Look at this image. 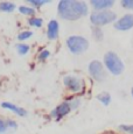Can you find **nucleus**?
I'll return each mask as SVG.
<instances>
[{
	"mask_svg": "<svg viewBox=\"0 0 133 134\" xmlns=\"http://www.w3.org/2000/svg\"><path fill=\"white\" fill-rule=\"evenodd\" d=\"M88 5L77 0H61L58 4V14L69 21H75L88 14Z\"/></svg>",
	"mask_w": 133,
	"mask_h": 134,
	"instance_id": "nucleus-1",
	"label": "nucleus"
},
{
	"mask_svg": "<svg viewBox=\"0 0 133 134\" xmlns=\"http://www.w3.org/2000/svg\"><path fill=\"white\" fill-rule=\"evenodd\" d=\"M104 64H105L106 69L114 76H119L123 74L125 69V65L120 57L113 51H107L104 55Z\"/></svg>",
	"mask_w": 133,
	"mask_h": 134,
	"instance_id": "nucleus-2",
	"label": "nucleus"
},
{
	"mask_svg": "<svg viewBox=\"0 0 133 134\" xmlns=\"http://www.w3.org/2000/svg\"><path fill=\"white\" fill-rule=\"evenodd\" d=\"M117 14L114 12L106 9V11H95L90 15V21L95 27H101V26L109 25L111 22L116 21Z\"/></svg>",
	"mask_w": 133,
	"mask_h": 134,
	"instance_id": "nucleus-3",
	"label": "nucleus"
},
{
	"mask_svg": "<svg viewBox=\"0 0 133 134\" xmlns=\"http://www.w3.org/2000/svg\"><path fill=\"white\" fill-rule=\"evenodd\" d=\"M66 46H68L69 50H70L73 54H75V55H80V54L88 50L89 41L83 36L74 35V36L68 37V40H66Z\"/></svg>",
	"mask_w": 133,
	"mask_h": 134,
	"instance_id": "nucleus-4",
	"label": "nucleus"
},
{
	"mask_svg": "<svg viewBox=\"0 0 133 134\" xmlns=\"http://www.w3.org/2000/svg\"><path fill=\"white\" fill-rule=\"evenodd\" d=\"M89 74L91 77L97 82H103L106 77L105 70H104V65L102 62L99 61H92L89 64Z\"/></svg>",
	"mask_w": 133,
	"mask_h": 134,
	"instance_id": "nucleus-5",
	"label": "nucleus"
},
{
	"mask_svg": "<svg viewBox=\"0 0 133 134\" xmlns=\"http://www.w3.org/2000/svg\"><path fill=\"white\" fill-rule=\"evenodd\" d=\"M63 83L73 92H80L83 90V86H84V82L82 81L80 77H76V76H65L63 78Z\"/></svg>",
	"mask_w": 133,
	"mask_h": 134,
	"instance_id": "nucleus-6",
	"label": "nucleus"
},
{
	"mask_svg": "<svg viewBox=\"0 0 133 134\" xmlns=\"http://www.w3.org/2000/svg\"><path fill=\"white\" fill-rule=\"evenodd\" d=\"M114 28L119 32H127L133 28V14H125L114 22Z\"/></svg>",
	"mask_w": 133,
	"mask_h": 134,
	"instance_id": "nucleus-7",
	"label": "nucleus"
},
{
	"mask_svg": "<svg viewBox=\"0 0 133 134\" xmlns=\"http://www.w3.org/2000/svg\"><path fill=\"white\" fill-rule=\"evenodd\" d=\"M71 111V107H70V104L68 102L65 103H62L61 105H58L55 110L52 112V117H55L57 120H60L62 117L66 115L69 112Z\"/></svg>",
	"mask_w": 133,
	"mask_h": 134,
	"instance_id": "nucleus-8",
	"label": "nucleus"
},
{
	"mask_svg": "<svg viewBox=\"0 0 133 134\" xmlns=\"http://www.w3.org/2000/svg\"><path fill=\"white\" fill-rule=\"evenodd\" d=\"M91 6L97 11H106L114 5L113 0H91Z\"/></svg>",
	"mask_w": 133,
	"mask_h": 134,
	"instance_id": "nucleus-9",
	"label": "nucleus"
},
{
	"mask_svg": "<svg viewBox=\"0 0 133 134\" xmlns=\"http://www.w3.org/2000/svg\"><path fill=\"white\" fill-rule=\"evenodd\" d=\"M47 36L50 40H55L58 36V22L56 20H52L48 24V29H47Z\"/></svg>",
	"mask_w": 133,
	"mask_h": 134,
	"instance_id": "nucleus-10",
	"label": "nucleus"
},
{
	"mask_svg": "<svg viewBox=\"0 0 133 134\" xmlns=\"http://www.w3.org/2000/svg\"><path fill=\"white\" fill-rule=\"evenodd\" d=\"M1 106L4 107V109H7V110L12 111V112H14L15 114L20 115V117H25V115H27V111L26 110H24L22 107L15 106V105L11 104V103H2Z\"/></svg>",
	"mask_w": 133,
	"mask_h": 134,
	"instance_id": "nucleus-11",
	"label": "nucleus"
},
{
	"mask_svg": "<svg viewBox=\"0 0 133 134\" xmlns=\"http://www.w3.org/2000/svg\"><path fill=\"white\" fill-rule=\"evenodd\" d=\"M97 99H98L104 106H107V105H110V103H111V96H110V93H107V92H103V93L98 94Z\"/></svg>",
	"mask_w": 133,
	"mask_h": 134,
	"instance_id": "nucleus-12",
	"label": "nucleus"
},
{
	"mask_svg": "<svg viewBox=\"0 0 133 134\" xmlns=\"http://www.w3.org/2000/svg\"><path fill=\"white\" fill-rule=\"evenodd\" d=\"M15 9V5L13 2H8V1H2L0 2V11L2 12H13Z\"/></svg>",
	"mask_w": 133,
	"mask_h": 134,
	"instance_id": "nucleus-13",
	"label": "nucleus"
},
{
	"mask_svg": "<svg viewBox=\"0 0 133 134\" xmlns=\"http://www.w3.org/2000/svg\"><path fill=\"white\" fill-rule=\"evenodd\" d=\"M19 12L25 15H34L35 14V9L32 8V7H27V6H20Z\"/></svg>",
	"mask_w": 133,
	"mask_h": 134,
	"instance_id": "nucleus-14",
	"label": "nucleus"
},
{
	"mask_svg": "<svg viewBox=\"0 0 133 134\" xmlns=\"http://www.w3.org/2000/svg\"><path fill=\"white\" fill-rule=\"evenodd\" d=\"M92 34H93V36H95L96 40H98V41L103 40L104 34H103V32H102V29L99 27H93L92 28Z\"/></svg>",
	"mask_w": 133,
	"mask_h": 134,
	"instance_id": "nucleus-15",
	"label": "nucleus"
},
{
	"mask_svg": "<svg viewBox=\"0 0 133 134\" xmlns=\"http://www.w3.org/2000/svg\"><path fill=\"white\" fill-rule=\"evenodd\" d=\"M28 24L30 26H34V27H41L42 26V19H40V18H32V19L28 20Z\"/></svg>",
	"mask_w": 133,
	"mask_h": 134,
	"instance_id": "nucleus-16",
	"label": "nucleus"
},
{
	"mask_svg": "<svg viewBox=\"0 0 133 134\" xmlns=\"http://www.w3.org/2000/svg\"><path fill=\"white\" fill-rule=\"evenodd\" d=\"M119 128L124 132L129 133V134H133V124L131 125H127V124H123V125H119Z\"/></svg>",
	"mask_w": 133,
	"mask_h": 134,
	"instance_id": "nucleus-17",
	"label": "nucleus"
},
{
	"mask_svg": "<svg viewBox=\"0 0 133 134\" xmlns=\"http://www.w3.org/2000/svg\"><path fill=\"white\" fill-rule=\"evenodd\" d=\"M28 2L35 7H41L42 5L47 4V2H49V1H48V0H28Z\"/></svg>",
	"mask_w": 133,
	"mask_h": 134,
	"instance_id": "nucleus-18",
	"label": "nucleus"
},
{
	"mask_svg": "<svg viewBox=\"0 0 133 134\" xmlns=\"http://www.w3.org/2000/svg\"><path fill=\"white\" fill-rule=\"evenodd\" d=\"M18 53L20 54V55H25V54L28 53V50H29V47H28L27 44H18Z\"/></svg>",
	"mask_w": 133,
	"mask_h": 134,
	"instance_id": "nucleus-19",
	"label": "nucleus"
},
{
	"mask_svg": "<svg viewBox=\"0 0 133 134\" xmlns=\"http://www.w3.org/2000/svg\"><path fill=\"white\" fill-rule=\"evenodd\" d=\"M32 35H33L32 32H29V30H26V32L20 33V34L18 35V38H19V40H21V41H24V40H27V38H29Z\"/></svg>",
	"mask_w": 133,
	"mask_h": 134,
	"instance_id": "nucleus-20",
	"label": "nucleus"
},
{
	"mask_svg": "<svg viewBox=\"0 0 133 134\" xmlns=\"http://www.w3.org/2000/svg\"><path fill=\"white\" fill-rule=\"evenodd\" d=\"M121 6L127 9H133V0H121L120 1Z\"/></svg>",
	"mask_w": 133,
	"mask_h": 134,
	"instance_id": "nucleus-21",
	"label": "nucleus"
},
{
	"mask_svg": "<svg viewBox=\"0 0 133 134\" xmlns=\"http://www.w3.org/2000/svg\"><path fill=\"white\" fill-rule=\"evenodd\" d=\"M7 128H8V127H7L6 121H4V120L0 119V134H4L5 132H6Z\"/></svg>",
	"mask_w": 133,
	"mask_h": 134,
	"instance_id": "nucleus-22",
	"label": "nucleus"
},
{
	"mask_svg": "<svg viewBox=\"0 0 133 134\" xmlns=\"http://www.w3.org/2000/svg\"><path fill=\"white\" fill-rule=\"evenodd\" d=\"M69 104H70L71 110H75L80 106V99H74V100H71V102H69Z\"/></svg>",
	"mask_w": 133,
	"mask_h": 134,
	"instance_id": "nucleus-23",
	"label": "nucleus"
},
{
	"mask_svg": "<svg viewBox=\"0 0 133 134\" xmlns=\"http://www.w3.org/2000/svg\"><path fill=\"white\" fill-rule=\"evenodd\" d=\"M6 124H7V127L8 128H12V130H16L18 128L16 122L13 121V120H8V121H6Z\"/></svg>",
	"mask_w": 133,
	"mask_h": 134,
	"instance_id": "nucleus-24",
	"label": "nucleus"
},
{
	"mask_svg": "<svg viewBox=\"0 0 133 134\" xmlns=\"http://www.w3.org/2000/svg\"><path fill=\"white\" fill-rule=\"evenodd\" d=\"M49 55H50V53H49L48 50H43L42 53H41L40 55H39V58H40L41 61H43V60H46V58H47Z\"/></svg>",
	"mask_w": 133,
	"mask_h": 134,
	"instance_id": "nucleus-25",
	"label": "nucleus"
},
{
	"mask_svg": "<svg viewBox=\"0 0 133 134\" xmlns=\"http://www.w3.org/2000/svg\"><path fill=\"white\" fill-rule=\"evenodd\" d=\"M131 96H132V98H133V86H132V89H131Z\"/></svg>",
	"mask_w": 133,
	"mask_h": 134,
	"instance_id": "nucleus-26",
	"label": "nucleus"
},
{
	"mask_svg": "<svg viewBox=\"0 0 133 134\" xmlns=\"http://www.w3.org/2000/svg\"><path fill=\"white\" fill-rule=\"evenodd\" d=\"M132 46H133V40H132Z\"/></svg>",
	"mask_w": 133,
	"mask_h": 134,
	"instance_id": "nucleus-27",
	"label": "nucleus"
}]
</instances>
